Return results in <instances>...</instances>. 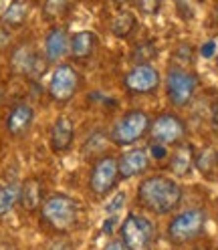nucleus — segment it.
<instances>
[{"label":"nucleus","mask_w":218,"mask_h":250,"mask_svg":"<svg viewBox=\"0 0 218 250\" xmlns=\"http://www.w3.org/2000/svg\"><path fill=\"white\" fill-rule=\"evenodd\" d=\"M182 188L176 180L166 176H152L142 180L137 186V200L146 210L153 214H170L174 212L182 202Z\"/></svg>","instance_id":"obj_1"},{"label":"nucleus","mask_w":218,"mask_h":250,"mask_svg":"<svg viewBox=\"0 0 218 250\" xmlns=\"http://www.w3.org/2000/svg\"><path fill=\"white\" fill-rule=\"evenodd\" d=\"M41 214L53 230L69 232L79 222V204L67 194H53L41 204Z\"/></svg>","instance_id":"obj_2"},{"label":"nucleus","mask_w":218,"mask_h":250,"mask_svg":"<svg viewBox=\"0 0 218 250\" xmlns=\"http://www.w3.org/2000/svg\"><path fill=\"white\" fill-rule=\"evenodd\" d=\"M206 226V212L202 208H190L176 214L168 224V238L172 244H186L196 240Z\"/></svg>","instance_id":"obj_3"},{"label":"nucleus","mask_w":218,"mask_h":250,"mask_svg":"<svg viewBox=\"0 0 218 250\" xmlns=\"http://www.w3.org/2000/svg\"><path fill=\"white\" fill-rule=\"evenodd\" d=\"M150 131V117L142 109H133L123 115L111 129V142L117 146H133Z\"/></svg>","instance_id":"obj_4"},{"label":"nucleus","mask_w":218,"mask_h":250,"mask_svg":"<svg viewBox=\"0 0 218 250\" xmlns=\"http://www.w3.org/2000/svg\"><path fill=\"white\" fill-rule=\"evenodd\" d=\"M198 77L182 67H172L166 75V95L174 107H186L196 93Z\"/></svg>","instance_id":"obj_5"},{"label":"nucleus","mask_w":218,"mask_h":250,"mask_svg":"<svg viewBox=\"0 0 218 250\" xmlns=\"http://www.w3.org/2000/svg\"><path fill=\"white\" fill-rule=\"evenodd\" d=\"M153 240V224L146 216L130 214L121 224V242L126 250H148Z\"/></svg>","instance_id":"obj_6"},{"label":"nucleus","mask_w":218,"mask_h":250,"mask_svg":"<svg viewBox=\"0 0 218 250\" xmlns=\"http://www.w3.org/2000/svg\"><path fill=\"white\" fill-rule=\"evenodd\" d=\"M117 180H119L117 160L111 158V155H105V158L97 160L95 166H93L89 176V188L97 198H105L115 188Z\"/></svg>","instance_id":"obj_7"},{"label":"nucleus","mask_w":218,"mask_h":250,"mask_svg":"<svg viewBox=\"0 0 218 250\" xmlns=\"http://www.w3.org/2000/svg\"><path fill=\"white\" fill-rule=\"evenodd\" d=\"M150 135L155 144L172 146L184 139L186 123L174 113H162L150 123Z\"/></svg>","instance_id":"obj_8"},{"label":"nucleus","mask_w":218,"mask_h":250,"mask_svg":"<svg viewBox=\"0 0 218 250\" xmlns=\"http://www.w3.org/2000/svg\"><path fill=\"white\" fill-rule=\"evenodd\" d=\"M79 89V75L71 65H59L49 81V95L57 103H67Z\"/></svg>","instance_id":"obj_9"},{"label":"nucleus","mask_w":218,"mask_h":250,"mask_svg":"<svg viewBox=\"0 0 218 250\" xmlns=\"http://www.w3.org/2000/svg\"><path fill=\"white\" fill-rule=\"evenodd\" d=\"M160 71L155 69L150 62H142V65H135L126 77H123V85H126L128 91L137 93V95H148V93H153L160 87Z\"/></svg>","instance_id":"obj_10"},{"label":"nucleus","mask_w":218,"mask_h":250,"mask_svg":"<svg viewBox=\"0 0 218 250\" xmlns=\"http://www.w3.org/2000/svg\"><path fill=\"white\" fill-rule=\"evenodd\" d=\"M117 167H119V178H123V180L142 176L144 171L150 167V153L146 149L126 151L117 160Z\"/></svg>","instance_id":"obj_11"},{"label":"nucleus","mask_w":218,"mask_h":250,"mask_svg":"<svg viewBox=\"0 0 218 250\" xmlns=\"http://www.w3.org/2000/svg\"><path fill=\"white\" fill-rule=\"evenodd\" d=\"M75 139V125L69 117L61 115L51 127V147L55 153H65Z\"/></svg>","instance_id":"obj_12"},{"label":"nucleus","mask_w":218,"mask_h":250,"mask_svg":"<svg viewBox=\"0 0 218 250\" xmlns=\"http://www.w3.org/2000/svg\"><path fill=\"white\" fill-rule=\"evenodd\" d=\"M35 121V109L26 105V103H19L10 109L8 119H6V129L10 135H22L30 129V125Z\"/></svg>","instance_id":"obj_13"},{"label":"nucleus","mask_w":218,"mask_h":250,"mask_svg":"<svg viewBox=\"0 0 218 250\" xmlns=\"http://www.w3.org/2000/svg\"><path fill=\"white\" fill-rule=\"evenodd\" d=\"M69 53V39L65 28L55 26L49 30V35L44 39V55L49 61H61Z\"/></svg>","instance_id":"obj_14"},{"label":"nucleus","mask_w":218,"mask_h":250,"mask_svg":"<svg viewBox=\"0 0 218 250\" xmlns=\"http://www.w3.org/2000/svg\"><path fill=\"white\" fill-rule=\"evenodd\" d=\"M97 46V37L91 30H79L69 41V53L73 59H87Z\"/></svg>","instance_id":"obj_15"},{"label":"nucleus","mask_w":218,"mask_h":250,"mask_svg":"<svg viewBox=\"0 0 218 250\" xmlns=\"http://www.w3.org/2000/svg\"><path fill=\"white\" fill-rule=\"evenodd\" d=\"M194 166V149L190 146H182L180 149H176V153L170 160V169L176 176H188Z\"/></svg>","instance_id":"obj_16"},{"label":"nucleus","mask_w":218,"mask_h":250,"mask_svg":"<svg viewBox=\"0 0 218 250\" xmlns=\"http://www.w3.org/2000/svg\"><path fill=\"white\" fill-rule=\"evenodd\" d=\"M28 12H30V8L24 0H12V2L6 6V10L2 12V22L10 28H19L26 22Z\"/></svg>","instance_id":"obj_17"},{"label":"nucleus","mask_w":218,"mask_h":250,"mask_svg":"<svg viewBox=\"0 0 218 250\" xmlns=\"http://www.w3.org/2000/svg\"><path fill=\"white\" fill-rule=\"evenodd\" d=\"M41 184L39 180H28L22 188H21V204L26 210H35L37 206L43 204V196H41Z\"/></svg>","instance_id":"obj_18"},{"label":"nucleus","mask_w":218,"mask_h":250,"mask_svg":"<svg viewBox=\"0 0 218 250\" xmlns=\"http://www.w3.org/2000/svg\"><path fill=\"white\" fill-rule=\"evenodd\" d=\"M21 202V188L17 184H6L0 188V218L6 216Z\"/></svg>","instance_id":"obj_19"},{"label":"nucleus","mask_w":218,"mask_h":250,"mask_svg":"<svg viewBox=\"0 0 218 250\" xmlns=\"http://www.w3.org/2000/svg\"><path fill=\"white\" fill-rule=\"evenodd\" d=\"M133 28H135V17L130 10H121L111 21V33L115 37H128Z\"/></svg>","instance_id":"obj_20"},{"label":"nucleus","mask_w":218,"mask_h":250,"mask_svg":"<svg viewBox=\"0 0 218 250\" xmlns=\"http://www.w3.org/2000/svg\"><path fill=\"white\" fill-rule=\"evenodd\" d=\"M35 65H37V59H35L33 51H30L28 46H21L12 57V67L19 73H30L35 69Z\"/></svg>","instance_id":"obj_21"},{"label":"nucleus","mask_w":218,"mask_h":250,"mask_svg":"<svg viewBox=\"0 0 218 250\" xmlns=\"http://www.w3.org/2000/svg\"><path fill=\"white\" fill-rule=\"evenodd\" d=\"M69 2H71V0H46L44 8H43V14L46 19H57V17H61V14L67 10Z\"/></svg>","instance_id":"obj_22"},{"label":"nucleus","mask_w":218,"mask_h":250,"mask_svg":"<svg viewBox=\"0 0 218 250\" xmlns=\"http://www.w3.org/2000/svg\"><path fill=\"white\" fill-rule=\"evenodd\" d=\"M214 162H216V155H214V151H212V149H204V151H200V153L196 155V158H194V164H196V167L202 171V174H208Z\"/></svg>","instance_id":"obj_23"},{"label":"nucleus","mask_w":218,"mask_h":250,"mask_svg":"<svg viewBox=\"0 0 218 250\" xmlns=\"http://www.w3.org/2000/svg\"><path fill=\"white\" fill-rule=\"evenodd\" d=\"M123 204H126V194L117 192L111 200H109V204L105 206V214H107V216H115V214L123 208Z\"/></svg>","instance_id":"obj_24"},{"label":"nucleus","mask_w":218,"mask_h":250,"mask_svg":"<svg viewBox=\"0 0 218 250\" xmlns=\"http://www.w3.org/2000/svg\"><path fill=\"white\" fill-rule=\"evenodd\" d=\"M160 2H162V0H137V6H139V10H142L144 14L152 17V14H155L160 10Z\"/></svg>","instance_id":"obj_25"},{"label":"nucleus","mask_w":218,"mask_h":250,"mask_svg":"<svg viewBox=\"0 0 218 250\" xmlns=\"http://www.w3.org/2000/svg\"><path fill=\"white\" fill-rule=\"evenodd\" d=\"M200 53H202V57H206V59L214 57V53H216V42H214V41L204 42V44H202V49H200Z\"/></svg>","instance_id":"obj_26"},{"label":"nucleus","mask_w":218,"mask_h":250,"mask_svg":"<svg viewBox=\"0 0 218 250\" xmlns=\"http://www.w3.org/2000/svg\"><path fill=\"white\" fill-rule=\"evenodd\" d=\"M152 153H153V158L162 160V158H166V147H164L162 144H155V146L152 147Z\"/></svg>","instance_id":"obj_27"},{"label":"nucleus","mask_w":218,"mask_h":250,"mask_svg":"<svg viewBox=\"0 0 218 250\" xmlns=\"http://www.w3.org/2000/svg\"><path fill=\"white\" fill-rule=\"evenodd\" d=\"M115 222H117V220H115V216H109L107 220L103 222V232L111 234V232H113V226H115Z\"/></svg>","instance_id":"obj_28"},{"label":"nucleus","mask_w":218,"mask_h":250,"mask_svg":"<svg viewBox=\"0 0 218 250\" xmlns=\"http://www.w3.org/2000/svg\"><path fill=\"white\" fill-rule=\"evenodd\" d=\"M103 250H126V246H123V242H121V240H113V242H109Z\"/></svg>","instance_id":"obj_29"},{"label":"nucleus","mask_w":218,"mask_h":250,"mask_svg":"<svg viewBox=\"0 0 218 250\" xmlns=\"http://www.w3.org/2000/svg\"><path fill=\"white\" fill-rule=\"evenodd\" d=\"M212 125H214L216 131H218V103H216L214 109H212Z\"/></svg>","instance_id":"obj_30"},{"label":"nucleus","mask_w":218,"mask_h":250,"mask_svg":"<svg viewBox=\"0 0 218 250\" xmlns=\"http://www.w3.org/2000/svg\"><path fill=\"white\" fill-rule=\"evenodd\" d=\"M113 2H115V4H128L130 0H113Z\"/></svg>","instance_id":"obj_31"},{"label":"nucleus","mask_w":218,"mask_h":250,"mask_svg":"<svg viewBox=\"0 0 218 250\" xmlns=\"http://www.w3.org/2000/svg\"><path fill=\"white\" fill-rule=\"evenodd\" d=\"M216 22H218V6H216Z\"/></svg>","instance_id":"obj_32"},{"label":"nucleus","mask_w":218,"mask_h":250,"mask_svg":"<svg viewBox=\"0 0 218 250\" xmlns=\"http://www.w3.org/2000/svg\"><path fill=\"white\" fill-rule=\"evenodd\" d=\"M196 250H206V248H196Z\"/></svg>","instance_id":"obj_33"},{"label":"nucleus","mask_w":218,"mask_h":250,"mask_svg":"<svg viewBox=\"0 0 218 250\" xmlns=\"http://www.w3.org/2000/svg\"><path fill=\"white\" fill-rule=\"evenodd\" d=\"M216 164H218V155H216Z\"/></svg>","instance_id":"obj_34"},{"label":"nucleus","mask_w":218,"mask_h":250,"mask_svg":"<svg viewBox=\"0 0 218 250\" xmlns=\"http://www.w3.org/2000/svg\"><path fill=\"white\" fill-rule=\"evenodd\" d=\"M0 4H2V0H0Z\"/></svg>","instance_id":"obj_35"},{"label":"nucleus","mask_w":218,"mask_h":250,"mask_svg":"<svg viewBox=\"0 0 218 250\" xmlns=\"http://www.w3.org/2000/svg\"><path fill=\"white\" fill-rule=\"evenodd\" d=\"M0 97H2V95H0Z\"/></svg>","instance_id":"obj_36"}]
</instances>
